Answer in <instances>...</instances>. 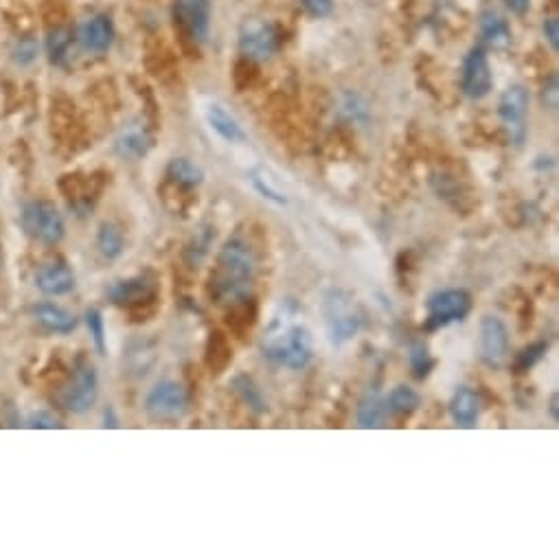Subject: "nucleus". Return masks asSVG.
Returning a JSON list of instances; mask_svg holds the SVG:
<instances>
[{
    "mask_svg": "<svg viewBox=\"0 0 559 559\" xmlns=\"http://www.w3.org/2000/svg\"><path fill=\"white\" fill-rule=\"evenodd\" d=\"M255 255L246 241H227L218 255V268L213 274V297L219 303L244 300L255 281Z\"/></svg>",
    "mask_w": 559,
    "mask_h": 559,
    "instance_id": "nucleus-1",
    "label": "nucleus"
},
{
    "mask_svg": "<svg viewBox=\"0 0 559 559\" xmlns=\"http://www.w3.org/2000/svg\"><path fill=\"white\" fill-rule=\"evenodd\" d=\"M263 356L286 369H303L311 360V338L303 325H277L263 340Z\"/></svg>",
    "mask_w": 559,
    "mask_h": 559,
    "instance_id": "nucleus-2",
    "label": "nucleus"
},
{
    "mask_svg": "<svg viewBox=\"0 0 559 559\" xmlns=\"http://www.w3.org/2000/svg\"><path fill=\"white\" fill-rule=\"evenodd\" d=\"M20 219H23L25 233L40 244L56 246L64 238V219L56 204L46 200L29 202L23 208Z\"/></svg>",
    "mask_w": 559,
    "mask_h": 559,
    "instance_id": "nucleus-3",
    "label": "nucleus"
},
{
    "mask_svg": "<svg viewBox=\"0 0 559 559\" xmlns=\"http://www.w3.org/2000/svg\"><path fill=\"white\" fill-rule=\"evenodd\" d=\"M426 310V330L434 331L463 320L472 310V297L465 290H443V292L432 294L428 299Z\"/></svg>",
    "mask_w": 559,
    "mask_h": 559,
    "instance_id": "nucleus-4",
    "label": "nucleus"
},
{
    "mask_svg": "<svg viewBox=\"0 0 559 559\" xmlns=\"http://www.w3.org/2000/svg\"><path fill=\"white\" fill-rule=\"evenodd\" d=\"M97 393H99V380H97V371L93 362L88 360H79L75 367L73 380L68 381L66 389L62 391V404L66 411L75 412V415H84L90 408L95 406Z\"/></svg>",
    "mask_w": 559,
    "mask_h": 559,
    "instance_id": "nucleus-5",
    "label": "nucleus"
},
{
    "mask_svg": "<svg viewBox=\"0 0 559 559\" xmlns=\"http://www.w3.org/2000/svg\"><path fill=\"white\" fill-rule=\"evenodd\" d=\"M145 411L158 422H174L187 412V393L178 381H160L145 397Z\"/></svg>",
    "mask_w": 559,
    "mask_h": 559,
    "instance_id": "nucleus-6",
    "label": "nucleus"
},
{
    "mask_svg": "<svg viewBox=\"0 0 559 559\" xmlns=\"http://www.w3.org/2000/svg\"><path fill=\"white\" fill-rule=\"evenodd\" d=\"M279 37L277 31L270 23H263V20H250L241 26L239 34V48L249 60L266 62L277 53Z\"/></svg>",
    "mask_w": 559,
    "mask_h": 559,
    "instance_id": "nucleus-7",
    "label": "nucleus"
},
{
    "mask_svg": "<svg viewBox=\"0 0 559 559\" xmlns=\"http://www.w3.org/2000/svg\"><path fill=\"white\" fill-rule=\"evenodd\" d=\"M509 356V331L504 322L485 316L481 322V358L487 367L498 369Z\"/></svg>",
    "mask_w": 559,
    "mask_h": 559,
    "instance_id": "nucleus-8",
    "label": "nucleus"
},
{
    "mask_svg": "<svg viewBox=\"0 0 559 559\" xmlns=\"http://www.w3.org/2000/svg\"><path fill=\"white\" fill-rule=\"evenodd\" d=\"M492 90V68L483 48H472L463 62V93L470 99H483Z\"/></svg>",
    "mask_w": 559,
    "mask_h": 559,
    "instance_id": "nucleus-9",
    "label": "nucleus"
},
{
    "mask_svg": "<svg viewBox=\"0 0 559 559\" xmlns=\"http://www.w3.org/2000/svg\"><path fill=\"white\" fill-rule=\"evenodd\" d=\"M174 15L193 40L202 42L208 36V25H211V3L208 0H176Z\"/></svg>",
    "mask_w": 559,
    "mask_h": 559,
    "instance_id": "nucleus-10",
    "label": "nucleus"
},
{
    "mask_svg": "<svg viewBox=\"0 0 559 559\" xmlns=\"http://www.w3.org/2000/svg\"><path fill=\"white\" fill-rule=\"evenodd\" d=\"M526 110H529V95H526V90L523 86H512V88L504 90V95L500 97V104H498V115L500 119H503L504 126L512 130V134H515V138L518 141H523V134H524V117Z\"/></svg>",
    "mask_w": 559,
    "mask_h": 559,
    "instance_id": "nucleus-11",
    "label": "nucleus"
},
{
    "mask_svg": "<svg viewBox=\"0 0 559 559\" xmlns=\"http://www.w3.org/2000/svg\"><path fill=\"white\" fill-rule=\"evenodd\" d=\"M36 288L46 297H64L75 290V272L66 263L51 261L36 272Z\"/></svg>",
    "mask_w": 559,
    "mask_h": 559,
    "instance_id": "nucleus-12",
    "label": "nucleus"
},
{
    "mask_svg": "<svg viewBox=\"0 0 559 559\" xmlns=\"http://www.w3.org/2000/svg\"><path fill=\"white\" fill-rule=\"evenodd\" d=\"M79 45L90 53H104L110 48L115 40V25L104 14H97L93 18L84 20L77 34Z\"/></svg>",
    "mask_w": 559,
    "mask_h": 559,
    "instance_id": "nucleus-13",
    "label": "nucleus"
},
{
    "mask_svg": "<svg viewBox=\"0 0 559 559\" xmlns=\"http://www.w3.org/2000/svg\"><path fill=\"white\" fill-rule=\"evenodd\" d=\"M331 311H327V327H330V336L333 342H345L353 338L360 330V319L353 314L345 300L336 299L330 300Z\"/></svg>",
    "mask_w": 559,
    "mask_h": 559,
    "instance_id": "nucleus-14",
    "label": "nucleus"
},
{
    "mask_svg": "<svg viewBox=\"0 0 559 559\" xmlns=\"http://www.w3.org/2000/svg\"><path fill=\"white\" fill-rule=\"evenodd\" d=\"M152 292H154L152 279H149L147 274H138V277L117 281L115 286L107 290V297H110L115 305H130L152 297Z\"/></svg>",
    "mask_w": 559,
    "mask_h": 559,
    "instance_id": "nucleus-15",
    "label": "nucleus"
},
{
    "mask_svg": "<svg viewBox=\"0 0 559 559\" xmlns=\"http://www.w3.org/2000/svg\"><path fill=\"white\" fill-rule=\"evenodd\" d=\"M115 149L121 158H127V160L141 158V156L147 154L149 138L141 123H137V121L127 123V126L119 132V137H117Z\"/></svg>",
    "mask_w": 559,
    "mask_h": 559,
    "instance_id": "nucleus-16",
    "label": "nucleus"
},
{
    "mask_svg": "<svg viewBox=\"0 0 559 559\" xmlns=\"http://www.w3.org/2000/svg\"><path fill=\"white\" fill-rule=\"evenodd\" d=\"M207 121L208 126L218 132V137H222L227 143H244L246 134L241 130V126L233 115L222 107L219 104H211L207 107Z\"/></svg>",
    "mask_w": 559,
    "mask_h": 559,
    "instance_id": "nucleus-17",
    "label": "nucleus"
},
{
    "mask_svg": "<svg viewBox=\"0 0 559 559\" xmlns=\"http://www.w3.org/2000/svg\"><path fill=\"white\" fill-rule=\"evenodd\" d=\"M478 412H481V400L472 389H459L450 401V415L461 428H472L476 426Z\"/></svg>",
    "mask_w": 559,
    "mask_h": 559,
    "instance_id": "nucleus-18",
    "label": "nucleus"
},
{
    "mask_svg": "<svg viewBox=\"0 0 559 559\" xmlns=\"http://www.w3.org/2000/svg\"><path fill=\"white\" fill-rule=\"evenodd\" d=\"M36 320L40 322L42 327L53 333H71L75 327H77V319L66 311L64 308H57V305L51 303H42L34 310Z\"/></svg>",
    "mask_w": 559,
    "mask_h": 559,
    "instance_id": "nucleus-19",
    "label": "nucleus"
},
{
    "mask_svg": "<svg viewBox=\"0 0 559 559\" xmlns=\"http://www.w3.org/2000/svg\"><path fill=\"white\" fill-rule=\"evenodd\" d=\"M481 36L489 46L507 48L512 45V29L507 20L496 12H483L481 15Z\"/></svg>",
    "mask_w": 559,
    "mask_h": 559,
    "instance_id": "nucleus-20",
    "label": "nucleus"
},
{
    "mask_svg": "<svg viewBox=\"0 0 559 559\" xmlns=\"http://www.w3.org/2000/svg\"><path fill=\"white\" fill-rule=\"evenodd\" d=\"M97 249H99L101 255L106 259H117V257L123 252V233L117 224L104 222L99 227V233H97Z\"/></svg>",
    "mask_w": 559,
    "mask_h": 559,
    "instance_id": "nucleus-21",
    "label": "nucleus"
},
{
    "mask_svg": "<svg viewBox=\"0 0 559 559\" xmlns=\"http://www.w3.org/2000/svg\"><path fill=\"white\" fill-rule=\"evenodd\" d=\"M167 176L182 187H196V185H200L204 178L200 167L193 165L191 160H187V158L171 160L169 167H167Z\"/></svg>",
    "mask_w": 559,
    "mask_h": 559,
    "instance_id": "nucleus-22",
    "label": "nucleus"
},
{
    "mask_svg": "<svg viewBox=\"0 0 559 559\" xmlns=\"http://www.w3.org/2000/svg\"><path fill=\"white\" fill-rule=\"evenodd\" d=\"M73 45V36L71 31L64 29V26H57V29H51L46 36V53H48V60L53 64H64L68 56V48Z\"/></svg>",
    "mask_w": 559,
    "mask_h": 559,
    "instance_id": "nucleus-23",
    "label": "nucleus"
},
{
    "mask_svg": "<svg viewBox=\"0 0 559 559\" xmlns=\"http://www.w3.org/2000/svg\"><path fill=\"white\" fill-rule=\"evenodd\" d=\"M386 408L381 404L380 397L369 395L360 401L358 406V423L360 428H380L384 422Z\"/></svg>",
    "mask_w": 559,
    "mask_h": 559,
    "instance_id": "nucleus-24",
    "label": "nucleus"
},
{
    "mask_svg": "<svg viewBox=\"0 0 559 559\" xmlns=\"http://www.w3.org/2000/svg\"><path fill=\"white\" fill-rule=\"evenodd\" d=\"M37 56H40V45H37L34 36H23L15 40V45L12 48V57L18 66H29V64H34L37 60Z\"/></svg>",
    "mask_w": 559,
    "mask_h": 559,
    "instance_id": "nucleus-25",
    "label": "nucleus"
},
{
    "mask_svg": "<svg viewBox=\"0 0 559 559\" xmlns=\"http://www.w3.org/2000/svg\"><path fill=\"white\" fill-rule=\"evenodd\" d=\"M389 404H391V411L406 415V412L417 411L419 404H422V400H419V395L412 389H408V386H397L393 393H391Z\"/></svg>",
    "mask_w": 559,
    "mask_h": 559,
    "instance_id": "nucleus-26",
    "label": "nucleus"
},
{
    "mask_svg": "<svg viewBox=\"0 0 559 559\" xmlns=\"http://www.w3.org/2000/svg\"><path fill=\"white\" fill-rule=\"evenodd\" d=\"M233 389L238 391V395L241 397V400H244L250 408H255V411H263V408H266L259 389L252 384V380L249 378V375H238V378L233 380Z\"/></svg>",
    "mask_w": 559,
    "mask_h": 559,
    "instance_id": "nucleus-27",
    "label": "nucleus"
},
{
    "mask_svg": "<svg viewBox=\"0 0 559 559\" xmlns=\"http://www.w3.org/2000/svg\"><path fill=\"white\" fill-rule=\"evenodd\" d=\"M86 325H88L90 336H93L97 351L104 356L106 353V327H104V316H101V311L88 310V314H86Z\"/></svg>",
    "mask_w": 559,
    "mask_h": 559,
    "instance_id": "nucleus-28",
    "label": "nucleus"
},
{
    "mask_svg": "<svg viewBox=\"0 0 559 559\" xmlns=\"http://www.w3.org/2000/svg\"><path fill=\"white\" fill-rule=\"evenodd\" d=\"M411 367L412 373H415V378L423 380L430 373V369H432V360H430V353L423 342H417V345H412L411 349Z\"/></svg>",
    "mask_w": 559,
    "mask_h": 559,
    "instance_id": "nucleus-29",
    "label": "nucleus"
},
{
    "mask_svg": "<svg viewBox=\"0 0 559 559\" xmlns=\"http://www.w3.org/2000/svg\"><path fill=\"white\" fill-rule=\"evenodd\" d=\"M546 351H548L546 342H537V345L526 347L524 351L518 356V360H515V371H518V373H524V371L534 369L535 364L544 358Z\"/></svg>",
    "mask_w": 559,
    "mask_h": 559,
    "instance_id": "nucleus-30",
    "label": "nucleus"
},
{
    "mask_svg": "<svg viewBox=\"0 0 559 559\" xmlns=\"http://www.w3.org/2000/svg\"><path fill=\"white\" fill-rule=\"evenodd\" d=\"M252 185H255V189L259 191L263 198H268V200L274 202V204H286L288 202L286 196H281V193L274 189L270 182H268L266 176H257L255 174V176H252Z\"/></svg>",
    "mask_w": 559,
    "mask_h": 559,
    "instance_id": "nucleus-31",
    "label": "nucleus"
},
{
    "mask_svg": "<svg viewBox=\"0 0 559 559\" xmlns=\"http://www.w3.org/2000/svg\"><path fill=\"white\" fill-rule=\"evenodd\" d=\"M26 426H29V428H48V430H53V428H60L62 423H60V419L53 415V412L40 411V412H34V415L26 419Z\"/></svg>",
    "mask_w": 559,
    "mask_h": 559,
    "instance_id": "nucleus-32",
    "label": "nucleus"
},
{
    "mask_svg": "<svg viewBox=\"0 0 559 559\" xmlns=\"http://www.w3.org/2000/svg\"><path fill=\"white\" fill-rule=\"evenodd\" d=\"M303 5V9L314 18H325V15L331 14L333 9V0H299Z\"/></svg>",
    "mask_w": 559,
    "mask_h": 559,
    "instance_id": "nucleus-33",
    "label": "nucleus"
},
{
    "mask_svg": "<svg viewBox=\"0 0 559 559\" xmlns=\"http://www.w3.org/2000/svg\"><path fill=\"white\" fill-rule=\"evenodd\" d=\"M544 36H546L548 45H551L553 51H557V48H559V23H557V18H546L544 20Z\"/></svg>",
    "mask_w": 559,
    "mask_h": 559,
    "instance_id": "nucleus-34",
    "label": "nucleus"
},
{
    "mask_svg": "<svg viewBox=\"0 0 559 559\" xmlns=\"http://www.w3.org/2000/svg\"><path fill=\"white\" fill-rule=\"evenodd\" d=\"M542 101H544V106L551 107V110H555V107H557V77H555V75H553L551 82H548V88L544 86Z\"/></svg>",
    "mask_w": 559,
    "mask_h": 559,
    "instance_id": "nucleus-35",
    "label": "nucleus"
},
{
    "mask_svg": "<svg viewBox=\"0 0 559 559\" xmlns=\"http://www.w3.org/2000/svg\"><path fill=\"white\" fill-rule=\"evenodd\" d=\"M503 3L507 5V7L512 9L513 14H518V15L526 14V12H529V7H531V0H503Z\"/></svg>",
    "mask_w": 559,
    "mask_h": 559,
    "instance_id": "nucleus-36",
    "label": "nucleus"
},
{
    "mask_svg": "<svg viewBox=\"0 0 559 559\" xmlns=\"http://www.w3.org/2000/svg\"><path fill=\"white\" fill-rule=\"evenodd\" d=\"M551 417H553V422H557V395H553L551 397Z\"/></svg>",
    "mask_w": 559,
    "mask_h": 559,
    "instance_id": "nucleus-37",
    "label": "nucleus"
}]
</instances>
